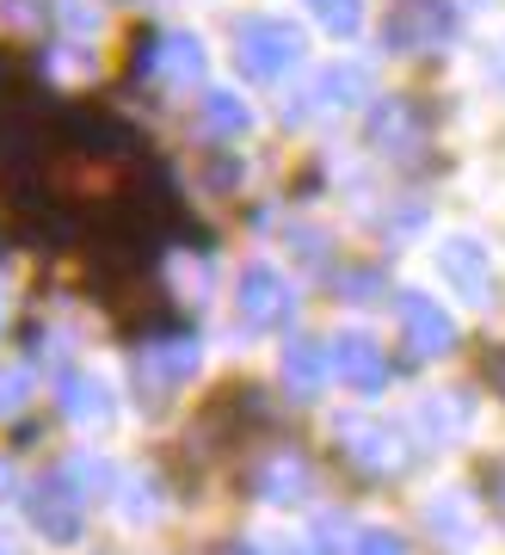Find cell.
Instances as JSON below:
<instances>
[{"instance_id":"7c38bea8","label":"cell","mask_w":505,"mask_h":555,"mask_svg":"<svg viewBox=\"0 0 505 555\" xmlns=\"http://www.w3.org/2000/svg\"><path fill=\"white\" fill-rule=\"evenodd\" d=\"M167 68H173L179 80H192L197 68H204V56H197V43H192V38H179V43H173V56H167Z\"/></svg>"},{"instance_id":"8fae6325","label":"cell","mask_w":505,"mask_h":555,"mask_svg":"<svg viewBox=\"0 0 505 555\" xmlns=\"http://www.w3.org/2000/svg\"><path fill=\"white\" fill-rule=\"evenodd\" d=\"M38 525H43V531H56V537L75 531V506H68V494H62L56 481H50V488H38Z\"/></svg>"},{"instance_id":"8992f818","label":"cell","mask_w":505,"mask_h":555,"mask_svg":"<svg viewBox=\"0 0 505 555\" xmlns=\"http://www.w3.org/2000/svg\"><path fill=\"white\" fill-rule=\"evenodd\" d=\"M241 309H247V321H277L284 309H290V297H284V278L266 272V266H252L247 278H241Z\"/></svg>"},{"instance_id":"4fadbf2b","label":"cell","mask_w":505,"mask_h":555,"mask_svg":"<svg viewBox=\"0 0 505 555\" xmlns=\"http://www.w3.org/2000/svg\"><path fill=\"white\" fill-rule=\"evenodd\" d=\"M290 371H296V383H314V371H321V358H314L309 346H296V352H290Z\"/></svg>"},{"instance_id":"5b68a950","label":"cell","mask_w":505,"mask_h":555,"mask_svg":"<svg viewBox=\"0 0 505 555\" xmlns=\"http://www.w3.org/2000/svg\"><path fill=\"white\" fill-rule=\"evenodd\" d=\"M438 266H444V278L463 291V297L487 302V291H493V272H487V247H475V241H450L444 254H438Z\"/></svg>"},{"instance_id":"277c9868","label":"cell","mask_w":505,"mask_h":555,"mask_svg":"<svg viewBox=\"0 0 505 555\" xmlns=\"http://www.w3.org/2000/svg\"><path fill=\"white\" fill-rule=\"evenodd\" d=\"M401 321H407V339H413V352H419V358L450 352V339H456L450 315L431 297H401Z\"/></svg>"},{"instance_id":"5bb4252c","label":"cell","mask_w":505,"mask_h":555,"mask_svg":"<svg viewBox=\"0 0 505 555\" xmlns=\"http://www.w3.org/2000/svg\"><path fill=\"white\" fill-rule=\"evenodd\" d=\"M364 555H401V543H394V537H370Z\"/></svg>"},{"instance_id":"30bf717a","label":"cell","mask_w":505,"mask_h":555,"mask_svg":"<svg viewBox=\"0 0 505 555\" xmlns=\"http://www.w3.org/2000/svg\"><path fill=\"white\" fill-rule=\"evenodd\" d=\"M204 118H210V130H222V137H241V130H247V105L234 100V93H204Z\"/></svg>"},{"instance_id":"9c48e42d","label":"cell","mask_w":505,"mask_h":555,"mask_svg":"<svg viewBox=\"0 0 505 555\" xmlns=\"http://www.w3.org/2000/svg\"><path fill=\"white\" fill-rule=\"evenodd\" d=\"M309 13L327 25L333 38H358V25H364V0H309Z\"/></svg>"},{"instance_id":"9a60e30c","label":"cell","mask_w":505,"mask_h":555,"mask_svg":"<svg viewBox=\"0 0 505 555\" xmlns=\"http://www.w3.org/2000/svg\"><path fill=\"white\" fill-rule=\"evenodd\" d=\"M487 377L500 383V396H505V352H500V358H493V364H487Z\"/></svg>"},{"instance_id":"52a82bcc","label":"cell","mask_w":505,"mask_h":555,"mask_svg":"<svg viewBox=\"0 0 505 555\" xmlns=\"http://www.w3.org/2000/svg\"><path fill=\"white\" fill-rule=\"evenodd\" d=\"M314 100H321V105H358V100H370V68H364V62H339V68H327V75L314 80Z\"/></svg>"},{"instance_id":"7a4b0ae2","label":"cell","mask_w":505,"mask_h":555,"mask_svg":"<svg viewBox=\"0 0 505 555\" xmlns=\"http://www.w3.org/2000/svg\"><path fill=\"white\" fill-rule=\"evenodd\" d=\"M450 31H456V7L450 0H401L389 13V25H383V43L413 56V50H438Z\"/></svg>"},{"instance_id":"ba28073f","label":"cell","mask_w":505,"mask_h":555,"mask_svg":"<svg viewBox=\"0 0 505 555\" xmlns=\"http://www.w3.org/2000/svg\"><path fill=\"white\" fill-rule=\"evenodd\" d=\"M339 371H346L351 383H358V389H376V383H383V358H376V346H370V339H339Z\"/></svg>"},{"instance_id":"6da1fadb","label":"cell","mask_w":505,"mask_h":555,"mask_svg":"<svg viewBox=\"0 0 505 555\" xmlns=\"http://www.w3.org/2000/svg\"><path fill=\"white\" fill-rule=\"evenodd\" d=\"M296 56H302V31H296L290 20H247L234 31V62L259 80L296 68Z\"/></svg>"},{"instance_id":"3957f363","label":"cell","mask_w":505,"mask_h":555,"mask_svg":"<svg viewBox=\"0 0 505 555\" xmlns=\"http://www.w3.org/2000/svg\"><path fill=\"white\" fill-rule=\"evenodd\" d=\"M370 142H376L383 155H389V149L394 155H413V149L426 142V118H419L407 100H383L370 112Z\"/></svg>"}]
</instances>
